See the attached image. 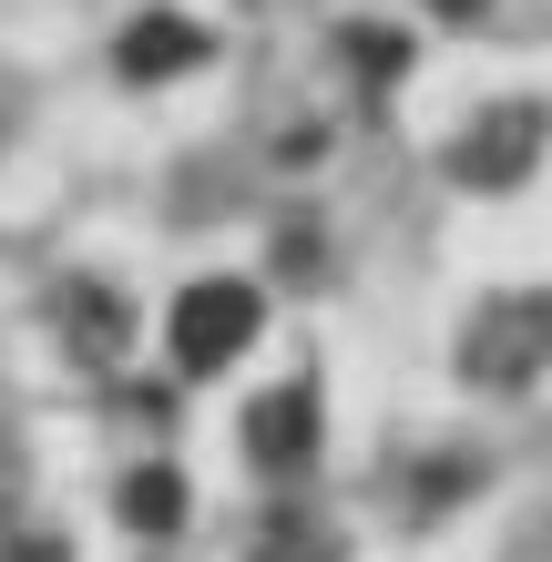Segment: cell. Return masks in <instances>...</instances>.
I'll list each match as a JSON object with an SVG mask.
<instances>
[{
    "label": "cell",
    "mask_w": 552,
    "mask_h": 562,
    "mask_svg": "<svg viewBox=\"0 0 552 562\" xmlns=\"http://www.w3.org/2000/svg\"><path fill=\"white\" fill-rule=\"evenodd\" d=\"M246 338H256V296H246V286H194V296H184V317H174L184 369H225Z\"/></svg>",
    "instance_id": "7a4b0ae2"
},
{
    "label": "cell",
    "mask_w": 552,
    "mask_h": 562,
    "mask_svg": "<svg viewBox=\"0 0 552 562\" xmlns=\"http://www.w3.org/2000/svg\"><path fill=\"white\" fill-rule=\"evenodd\" d=\"M461 358H471V379H481V389H522L542 358H552V307H542V296H502V307L471 327V348H461Z\"/></svg>",
    "instance_id": "6da1fadb"
},
{
    "label": "cell",
    "mask_w": 552,
    "mask_h": 562,
    "mask_svg": "<svg viewBox=\"0 0 552 562\" xmlns=\"http://www.w3.org/2000/svg\"><path fill=\"white\" fill-rule=\"evenodd\" d=\"M256 562H338V542L317 532V521H267V542H256Z\"/></svg>",
    "instance_id": "3957f363"
}]
</instances>
